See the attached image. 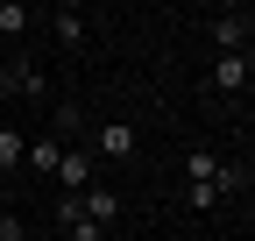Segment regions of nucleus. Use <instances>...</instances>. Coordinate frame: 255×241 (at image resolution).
<instances>
[{"label":"nucleus","mask_w":255,"mask_h":241,"mask_svg":"<svg viewBox=\"0 0 255 241\" xmlns=\"http://www.w3.org/2000/svg\"><path fill=\"white\" fill-rule=\"evenodd\" d=\"M57 185H64V199H78V192H92V185H100V156H92L85 142H71V149H64V156H57Z\"/></svg>","instance_id":"obj_1"},{"label":"nucleus","mask_w":255,"mask_h":241,"mask_svg":"<svg viewBox=\"0 0 255 241\" xmlns=\"http://www.w3.org/2000/svg\"><path fill=\"white\" fill-rule=\"evenodd\" d=\"M85 135H92V156H107V163L135 156V128H128V120H100V128H85Z\"/></svg>","instance_id":"obj_2"},{"label":"nucleus","mask_w":255,"mask_h":241,"mask_svg":"<svg viewBox=\"0 0 255 241\" xmlns=\"http://www.w3.org/2000/svg\"><path fill=\"white\" fill-rule=\"evenodd\" d=\"M248 7H234V14H220L213 21V43H220V57H248Z\"/></svg>","instance_id":"obj_3"},{"label":"nucleus","mask_w":255,"mask_h":241,"mask_svg":"<svg viewBox=\"0 0 255 241\" xmlns=\"http://www.w3.org/2000/svg\"><path fill=\"white\" fill-rule=\"evenodd\" d=\"M0 93H21V100H36V93H43V71L28 64V57H14V64L0 71Z\"/></svg>","instance_id":"obj_4"},{"label":"nucleus","mask_w":255,"mask_h":241,"mask_svg":"<svg viewBox=\"0 0 255 241\" xmlns=\"http://www.w3.org/2000/svg\"><path fill=\"white\" fill-rule=\"evenodd\" d=\"M78 213H85V220H100V227H107V220L121 213V192H107V185H92V192H78Z\"/></svg>","instance_id":"obj_5"},{"label":"nucleus","mask_w":255,"mask_h":241,"mask_svg":"<svg viewBox=\"0 0 255 241\" xmlns=\"http://www.w3.org/2000/svg\"><path fill=\"white\" fill-rule=\"evenodd\" d=\"M57 156H64V142H57V135H36V142L21 149V163H28V170H43V177H57Z\"/></svg>","instance_id":"obj_6"},{"label":"nucleus","mask_w":255,"mask_h":241,"mask_svg":"<svg viewBox=\"0 0 255 241\" xmlns=\"http://www.w3.org/2000/svg\"><path fill=\"white\" fill-rule=\"evenodd\" d=\"M50 120H57V142H64V149L85 135V107H78V100H57V114H50Z\"/></svg>","instance_id":"obj_7"},{"label":"nucleus","mask_w":255,"mask_h":241,"mask_svg":"<svg viewBox=\"0 0 255 241\" xmlns=\"http://www.w3.org/2000/svg\"><path fill=\"white\" fill-rule=\"evenodd\" d=\"M57 220H64V234H71V241H100V234H107L100 220H85V213H78V199H64V206H57Z\"/></svg>","instance_id":"obj_8"},{"label":"nucleus","mask_w":255,"mask_h":241,"mask_svg":"<svg viewBox=\"0 0 255 241\" xmlns=\"http://www.w3.org/2000/svg\"><path fill=\"white\" fill-rule=\"evenodd\" d=\"M213 85H220V93H248V57H220V64H213Z\"/></svg>","instance_id":"obj_9"},{"label":"nucleus","mask_w":255,"mask_h":241,"mask_svg":"<svg viewBox=\"0 0 255 241\" xmlns=\"http://www.w3.org/2000/svg\"><path fill=\"white\" fill-rule=\"evenodd\" d=\"M184 177H191V192H213V177H220V163L206 156V149H191V163H184ZM220 199V192H213Z\"/></svg>","instance_id":"obj_10"},{"label":"nucleus","mask_w":255,"mask_h":241,"mask_svg":"<svg viewBox=\"0 0 255 241\" xmlns=\"http://www.w3.org/2000/svg\"><path fill=\"white\" fill-rule=\"evenodd\" d=\"M50 21H57V43H64V50H71V43H85V14H78V7H57Z\"/></svg>","instance_id":"obj_11"},{"label":"nucleus","mask_w":255,"mask_h":241,"mask_svg":"<svg viewBox=\"0 0 255 241\" xmlns=\"http://www.w3.org/2000/svg\"><path fill=\"white\" fill-rule=\"evenodd\" d=\"M28 21H36V7H28V0H7V7H0V36H21Z\"/></svg>","instance_id":"obj_12"},{"label":"nucleus","mask_w":255,"mask_h":241,"mask_svg":"<svg viewBox=\"0 0 255 241\" xmlns=\"http://www.w3.org/2000/svg\"><path fill=\"white\" fill-rule=\"evenodd\" d=\"M21 149H28V135H14V128H0V170H14V163H21Z\"/></svg>","instance_id":"obj_13"},{"label":"nucleus","mask_w":255,"mask_h":241,"mask_svg":"<svg viewBox=\"0 0 255 241\" xmlns=\"http://www.w3.org/2000/svg\"><path fill=\"white\" fill-rule=\"evenodd\" d=\"M0 241H28V227H21L14 213H0Z\"/></svg>","instance_id":"obj_14"}]
</instances>
